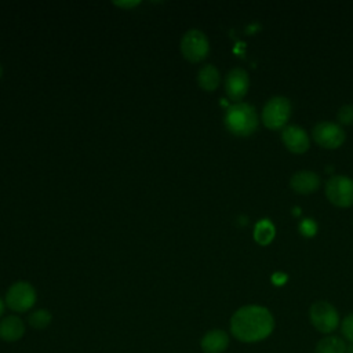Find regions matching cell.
Wrapping results in <instances>:
<instances>
[{"instance_id":"6da1fadb","label":"cell","mask_w":353,"mask_h":353,"mask_svg":"<svg viewBox=\"0 0 353 353\" xmlns=\"http://www.w3.org/2000/svg\"><path fill=\"white\" fill-rule=\"evenodd\" d=\"M274 330V319L269 309L259 305H247L237 309L230 319L232 335L244 343L266 339Z\"/></svg>"},{"instance_id":"7a4b0ae2","label":"cell","mask_w":353,"mask_h":353,"mask_svg":"<svg viewBox=\"0 0 353 353\" xmlns=\"http://www.w3.org/2000/svg\"><path fill=\"white\" fill-rule=\"evenodd\" d=\"M225 127L237 137H248L258 127V116L255 108L245 102H237L228 108L223 117Z\"/></svg>"},{"instance_id":"3957f363","label":"cell","mask_w":353,"mask_h":353,"mask_svg":"<svg viewBox=\"0 0 353 353\" xmlns=\"http://www.w3.org/2000/svg\"><path fill=\"white\" fill-rule=\"evenodd\" d=\"M36 290L28 281H17L6 292V306L15 313H25L36 303Z\"/></svg>"},{"instance_id":"277c9868","label":"cell","mask_w":353,"mask_h":353,"mask_svg":"<svg viewBox=\"0 0 353 353\" xmlns=\"http://www.w3.org/2000/svg\"><path fill=\"white\" fill-rule=\"evenodd\" d=\"M291 116V103L284 97L270 98L262 110V123L269 130L284 128Z\"/></svg>"},{"instance_id":"5b68a950","label":"cell","mask_w":353,"mask_h":353,"mask_svg":"<svg viewBox=\"0 0 353 353\" xmlns=\"http://www.w3.org/2000/svg\"><path fill=\"white\" fill-rule=\"evenodd\" d=\"M181 52L183 58L192 63L204 61L210 52L207 36L199 29L188 30L181 39Z\"/></svg>"},{"instance_id":"8992f818","label":"cell","mask_w":353,"mask_h":353,"mask_svg":"<svg viewBox=\"0 0 353 353\" xmlns=\"http://www.w3.org/2000/svg\"><path fill=\"white\" fill-rule=\"evenodd\" d=\"M312 325L323 334H330L339 325V314L336 309L325 301L314 302L309 309Z\"/></svg>"},{"instance_id":"52a82bcc","label":"cell","mask_w":353,"mask_h":353,"mask_svg":"<svg viewBox=\"0 0 353 353\" xmlns=\"http://www.w3.org/2000/svg\"><path fill=\"white\" fill-rule=\"evenodd\" d=\"M325 196L336 207L353 205V179L346 175L331 176L325 183Z\"/></svg>"},{"instance_id":"ba28073f","label":"cell","mask_w":353,"mask_h":353,"mask_svg":"<svg viewBox=\"0 0 353 353\" xmlns=\"http://www.w3.org/2000/svg\"><path fill=\"white\" fill-rule=\"evenodd\" d=\"M312 137L317 145L325 149H336L345 141V131L341 125L330 121L319 123L312 130Z\"/></svg>"},{"instance_id":"9c48e42d","label":"cell","mask_w":353,"mask_h":353,"mask_svg":"<svg viewBox=\"0 0 353 353\" xmlns=\"http://www.w3.org/2000/svg\"><path fill=\"white\" fill-rule=\"evenodd\" d=\"M250 87V77L241 68L232 69L225 77V92L229 99L239 102L243 99Z\"/></svg>"},{"instance_id":"30bf717a","label":"cell","mask_w":353,"mask_h":353,"mask_svg":"<svg viewBox=\"0 0 353 353\" xmlns=\"http://www.w3.org/2000/svg\"><path fill=\"white\" fill-rule=\"evenodd\" d=\"M284 146L296 154H302L309 149V137L306 131L298 125H287L281 131Z\"/></svg>"},{"instance_id":"8fae6325","label":"cell","mask_w":353,"mask_h":353,"mask_svg":"<svg viewBox=\"0 0 353 353\" xmlns=\"http://www.w3.org/2000/svg\"><path fill=\"white\" fill-rule=\"evenodd\" d=\"M26 331L23 320L17 314L4 316L0 320V339L4 342H17L19 341Z\"/></svg>"},{"instance_id":"7c38bea8","label":"cell","mask_w":353,"mask_h":353,"mask_svg":"<svg viewBox=\"0 0 353 353\" xmlns=\"http://www.w3.org/2000/svg\"><path fill=\"white\" fill-rule=\"evenodd\" d=\"M229 346V335L223 330H211L200 339L203 353H223Z\"/></svg>"},{"instance_id":"4fadbf2b","label":"cell","mask_w":353,"mask_h":353,"mask_svg":"<svg viewBox=\"0 0 353 353\" xmlns=\"http://www.w3.org/2000/svg\"><path fill=\"white\" fill-rule=\"evenodd\" d=\"M290 185L294 192L299 194H309L319 189L320 178L312 171H298L291 176Z\"/></svg>"},{"instance_id":"5bb4252c","label":"cell","mask_w":353,"mask_h":353,"mask_svg":"<svg viewBox=\"0 0 353 353\" xmlns=\"http://www.w3.org/2000/svg\"><path fill=\"white\" fill-rule=\"evenodd\" d=\"M221 76L214 65H204L197 73V83L204 91H214L218 88Z\"/></svg>"},{"instance_id":"9a60e30c","label":"cell","mask_w":353,"mask_h":353,"mask_svg":"<svg viewBox=\"0 0 353 353\" xmlns=\"http://www.w3.org/2000/svg\"><path fill=\"white\" fill-rule=\"evenodd\" d=\"M346 345L345 341L339 336L330 335L321 338L314 349V353H345Z\"/></svg>"},{"instance_id":"2e32d148","label":"cell","mask_w":353,"mask_h":353,"mask_svg":"<svg viewBox=\"0 0 353 353\" xmlns=\"http://www.w3.org/2000/svg\"><path fill=\"white\" fill-rule=\"evenodd\" d=\"M273 237H274V226L272 225V222L269 219H261L255 225V232H254V239L256 240V243H259L261 245H266L273 240Z\"/></svg>"},{"instance_id":"e0dca14e","label":"cell","mask_w":353,"mask_h":353,"mask_svg":"<svg viewBox=\"0 0 353 353\" xmlns=\"http://www.w3.org/2000/svg\"><path fill=\"white\" fill-rule=\"evenodd\" d=\"M52 316L47 309H36L29 313L28 324L34 330H44L51 324Z\"/></svg>"},{"instance_id":"ac0fdd59","label":"cell","mask_w":353,"mask_h":353,"mask_svg":"<svg viewBox=\"0 0 353 353\" xmlns=\"http://www.w3.org/2000/svg\"><path fill=\"white\" fill-rule=\"evenodd\" d=\"M341 330H342V335H343L350 343H353V313L347 314V316L342 320Z\"/></svg>"},{"instance_id":"d6986e66","label":"cell","mask_w":353,"mask_h":353,"mask_svg":"<svg viewBox=\"0 0 353 353\" xmlns=\"http://www.w3.org/2000/svg\"><path fill=\"white\" fill-rule=\"evenodd\" d=\"M338 121L342 124H353V105H345L338 110Z\"/></svg>"},{"instance_id":"ffe728a7","label":"cell","mask_w":353,"mask_h":353,"mask_svg":"<svg viewBox=\"0 0 353 353\" xmlns=\"http://www.w3.org/2000/svg\"><path fill=\"white\" fill-rule=\"evenodd\" d=\"M299 230H301V233H302L303 236L312 237V236H314V233H316V230H317V226H316V223L313 222V219H305V221H302V223L299 225Z\"/></svg>"},{"instance_id":"44dd1931","label":"cell","mask_w":353,"mask_h":353,"mask_svg":"<svg viewBox=\"0 0 353 353\" xmlns=\"http://www.w3.org/2000/svg\"><path fill=\"white\" fill-rule=\"evenodd\" d=\"M4 310H6V302L0 298V320L4 317Z\"/></svg>"},{"instance_id":"7402d4cb","label":"cell","mask_w":353,"mask_h":353,"mask_svg":"<svg viewBox=\"0 0 353 353\" xmlns=\"http://www.w3.org/2000/svg\"><path fill=\"white\" fill-rule=\"evenodd\" d=\"M138 3H117V6H123V7H132V6H137Z\"/></svg>"},{"instance_id":"603a6c76","label":"cell","mask_w":353,"mask_h":353,"mask_svg":"<svg viewBox=\"0 0 353 353\" xmlns=\"http://www.w3.org/2000/svg\"><path fill=\"white\" fill-rule=\"evenodd\" d=\"M345 353H353V343L350 346H346V352Z\"/></svg>"},{"instance_id":"cb8c5ba5","label":"cell","mask_w":353,"mask_h":353,"mask_svg":"<svg viewBox=\"0 0 353 353\" xmlns=\"http://www.w3.org/2000/svg\"><path fill=\"white\" fill-rule=\"evenodd\" d=\"M1 74H3V68H1V65H0V77H1Z\"/></svg>"}]
</instances>
